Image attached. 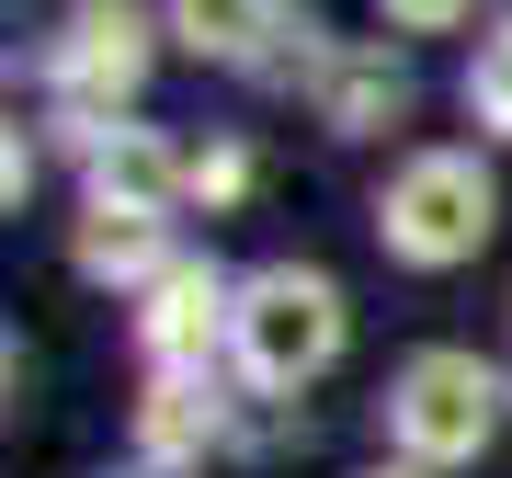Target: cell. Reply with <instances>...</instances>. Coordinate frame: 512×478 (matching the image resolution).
<instances>
[{
    "label": "cell",
    "instance_id": "obj_1",
    "mask_svg": "<svg viewBox=\"0 0 512 478\" xmlns=\"http://www.w3.org/2000/svg\"><path fill=\"white\" fill-rule=\"evenodd\" d=\"M353 342V308L342 285L319 274V262H262V274H239V331H228V365L251 399H296V387H319L342 365Z\"/></svg>",
    "mask_w": 512,
    "mask_h": 478
},
{
    "label": "cell",
    "instance_id": "obj_2",
    "mask_svg": "<svg viewBox=\"0 0 512 478\" xmlns=\"http://www.w3.org/2000/svg\"><path fill=\"white\" fill-rule=\"evenodd\" d=\"M490 228H501V183L478 171V148H410V160L387 171V194H376V239H387V262H410V274L478 262Z\"/></svg>",
    "mask_w": 512,
    "mask_h": 478
},
{
    "label": "cell",
    "instance_id": "obj_3",
    "mask_svg": "<svg viewBox=\"0 0 512 478\" xmlns=\"http://www.w3.org/2000/svg\"><path fill=\"white\" fill-rule=\"evenodd\" d=\"M501 399L512 387H501L490 353H467V342L410 353V365L387 376V444H399V467H467V456H490Z\"/></svg>",
    "mask_w": 512,
    "mask_h": 478
},
{
    "label": "cell",
    "instance_id": "obj_4",
    "mask_svg": "<svg viewBox=\"0 0 512 478\" xmlns=\"http://www.w3.org/2000/svg\"><path fill=\"white\" fill-rule=\"evenodd\" d=\"M160 35H171V23L148 12V0H69V23L46 35V80H57V103H69L80 126L126 114L137 80H148V57H160Z\"/></svg>",
    "mask_w": 512,
    "mask_h": 478
},
{
    "label": "cell",
    "instance_id": "obj_5",
    "mask_svg": "<svg viewBox=\"0 0 512 478\" xmlns=\"http://www.w3.org/2000/svg\"><path fill=\"white\" fill-rule=\"evenodd\" d=\"M239 331V274H217L205 251H183L160 285L137 296V342H148V365H183V376H217V353Z\"/></svg>",
    "mask_w": 512,
    "mask_h": 478
},
{
    "label": "cell",
    "instance_id": "obj_6",
    "mask_svg": "<svg viewBox=\"0 0 512 478\" xmlns=\"http://www.w3.org/2000/svg\"><path fill=\"white\" fill-rule=\"evenodd\" d=\"M308 103H319V126H330V137H387V126L410 114V69H399V46L330 35V46H319V69H308Z\"/></svg>",
    "mask_w": 512,
    "mask_h": 478
},
{
    "label": "cell",
    "instance_id": "obj_7",
    "mask_svg": "<svg viewBox=\"0 0 512 478\" xmlns=\"http://www.w3.org/2000/svg\"><path fill=\"white\" fill-rule=\"evenodd\" d=\"M194 194V160L160 126H103V148L80 160V205H126V217H171Z\"/></svg>",
    "mask_w": 512,
    "mask_h": 478
},
{
    "label": "cell",
    "instance_id": "obj_8",
    "mask_svg": "<svg viewBox=\"0 0 512 478\" xmlns=\"http://www.w3.org/2000/svg\"><path fill=\"white\" fill-rule=\"evenodd\" d=\"M228 433H239V422H228L217 376H183V365L148 376V399H137V444H148V467H194V456H217Z\"/></svg>",
    "mask_w": 512,
    "mask_h": 478
},
{
    "label": "cell",
    "instance_id": "obj_9",
    "mask_svg": "<svg viewBox=\"0 0 512 478\" xmlns=\"http://www.w3.org/2000/svg\"><path fill=\"white\" fill-rule=\"evenodd\" d=\"M69 262H80V274H92V285H160L171 274V262H183V251H171V239H160V217H126V205H80V228H69Z\"/></svg>",
    "mask_w": 512,
    "mask_h": 478
},
{
    "label": "cell",
    "instance_id": "obj_10",
    "mask_svg": "<svg viewBox=\"0 0 512 478\" xmlns=\"http://www.w3.org/2000/svg\"><path fill=\"white\" fill-rule=\"evenodd\" d=\"M160 23L217 69H262L285 46V0H160Z\"/></svg>",
    "mask_w": 512,
    "mask_h": 478
},
{
    "label": "cell",
    "instance_id": "obj_11",
    "mask_svg": "<svg viewBox=\"0 0 512 478\" xmlns=\"http://www.w3.org/2000/svg\"><path fill=\"white\" fill-rule=\"evenodd\" d=\"M467 114H478L490 137H512V23L478 46V69H467Z\"/></svg>",
    "mask_w": 512,
    "mask_h": 478
},
{
    "label": "cell",
    "instance_id": "obj_12",
    "mask_svg": "<svg viewBox=\"0 0 512 478\" xmlns=\"http://www.w3.org/2000/svg\"><path fill=\"white\" fill-rule=\"evenodd\" d=\"M251 194V148L217 137V148H194V205H239Z\"/></svg>",
    "mask_w": 512,
    "mask_h": 478
},
{
    "label": "cell",
    "instance_id": "obj_13",
    "mask_svg": "<svg viewBox=\"0 0 512 478\" xmlns=\"http://www.w3.org/2000/svg\"><path fill=\"white\" fill-rule=\"evenodd\" d=\"M387 23H399V35H456V23L478 12V0H376Z\"/></svg>",
    "mask_w": 512,
    "mask_h": 478
},
{
    "label": "cell",
    "instance_id": "obj_14",
    "mask_svg": "<svg viewBox=\"0 0 512 478\" xmlns=\"http://www.w3.org/2000/svg\"><path fill=\"white\" fill-rule=\"evenodd\" d=\"M0 194H12V205L35 194V137H23V126H12V148H0Z\"/></svg>",
    "mask_w": 512,
    "mask_h": 478
},
{
    "label": "cell",
    "instance_id": "obj_15",
    "mask_svg": "<svg viewBox=\"0 0 512 478\" xmlns=\"http://www.w3.org/2000/svg\"><path fill=\"white\" fill-rule=\"evenodd\" d=\"M376 478H433V467H376Z\"/></svg>",
    "mask_w": 512,
    "mask_h": 478
},
{
    "label": "cell",
    "instance_id": "obj_16",
    "mask_svg": "<svg viewBox=\"0 0 512 478\" xmlns=\"http://www.w3.org/2000/svg\"><path fill=\"white\" fill-rule=\"evenodd\" d=\"M126 478H160V467H126Z\"/></svg>",
    "mask_w": 512,
    "mask_h": 478
}]
</instances>
